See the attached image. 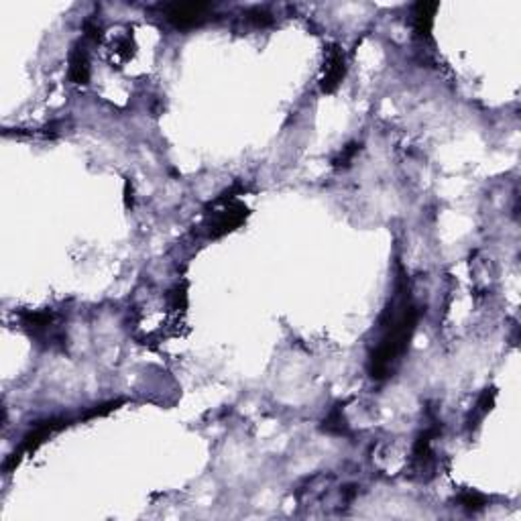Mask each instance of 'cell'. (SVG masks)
Here are the masks:
<instances>
[{
  "label": "cell",
  "mask_w": 521,
  "mask_h": 521,
  "mask_svg": "<svg viewBox=\"0 0 521 521\" xmlns=\"http://www.w3.org/2000/svg\"><path fill=\"white\" fill-rule=\"evenodd\" d=\"M419 312L416 306H403L399 313L387 310L383 316L385 322V334L377 349L369 356V375L375 381H383L393 373L399 358L405 355L410 340L416 332Z\"/></svg>",
  "instance_id": "6da1fadb"
},
{
  "label": "cell",
  "mask_w": 521,
  "mask_h": 521,
  "mask_svg": "<svg viewBox=\"0 0 521 521\" xmlns=\"http://www.w3.org/2000/svg\"><path fill=\"white\" fill-rule=\"evenodd\" d=\"M214 204L220 206V208L210 216L208 224H206L210 238H220V236L229 234L232 230H236L249 216V208L245 204L236 202V200L226 202V198H220Z\"/></svg>",
  "instance_id": "7a4b0ae2"
},
{
  "label": "cell",
  "mask_w": 521,
  "mask_h": 521,
  "mask_svg": "<svg viewBox=\"0 0 521 521\" xmlns=\"http://www.w3.org/2000/svg\"><path fill=\"white\" fill-rule=\"evenodd\" d=\"M167 22H171L175 29H194L204 21H208L214 13L212 4L206 2H173L161 6Z\"/></svg>",
  "instance_id": "3957f363"
},
{
  "label": "cell",
  "mask_w": 521,
  "mask_h": 521,
  "mask_svg": "<svg viewBox=\"0 0 521 521\" xmlns=\"http://www.w3.org/2000/svg\"><path fill=\"white\" fill-rule=\"evenodd\" d=\"M69 421L67 419H63V417H51V419H45L41 424H37L33 430H29L25 436H22L21 446H19V450L8 459L6 462V471H11V468H15L19 462H21L22 454H31V452H35L39 446H41L45 440L49 438L51 434H55V432H60L63 430L65 426H67Z\"/></svg>",
  "instance_id": "277c9868"
},
{
  "label": "cell",
  "mask_w": 521,
  "mask_h": 521,
  "mask_svg": "<svg viewBox=\"0 0 521 521\" xmlns=\"http://www.w3.org/2000/svg\"><path fill=\"white\" fill-rule=\"evenodd\" d=\"M346 76V57L344 51L338 45H330L326 49V62H324V74L320 80V88L326 94H332L334 90L342 83Z\"/></svg>",
  "instance_id": "5b68a950"
},
{
  "label": "cell",
  "mask_w": 521,
  "mask_h": 521,
  "mask_svg": "<svg viewBox=\"0 0 521 521\" xmlns=\"http://www.w3.org/2000/svg\"><path fill=\"white\" fill-rule=\"evenodd\" d=\"M440 8L438 2H417L414 6V31L419 39H430L432 27H434V17Z\"/></svg>",
  "instance_id": "8992f818"
},
{
  "label": "cell",
  "mask_w": 521,
  "mask_h": 521,
  "mask_svg": "<svg viewBox=\"0 0 521 521\" xmlns=\"http://www.w3.org/2000/svg\"><path fill=\"white\" fill-rule=\"evenodd\" d=\"M67 76L74 83H88L90 80V57L88 51L83 49L80 43H76L69 51V67Z\"/></svg>",
  "instance_id": "52a82bcc"
},
{
  "label": "cell",
  "mask_w": 521,
  "mask_h": 521,
  "mask_svg": "<svg viewBox=\"0 0 521 521\" xmlns=\"http://www.w3.org/2000/svg\"><path fill=\"white\" fill-rule=\"evenodd\" d=\"M22 328L35 338H45L51 326H53V313L41 310V312H25L21 313Z\"/></svg>",
  "instance_id": "ba28073f"
},
{
  "label": "cell",
  "mask_w": 521,
  "mask_h": 521,
  "mask_svg": "<svg viewBox=\"0 0 521 521\" xmlns=\"http://www.w3.org/2000/svg\"><path fill=\"white\" fill-rule=\"evenodd\" d=\"M436 436V430H426L417 436L414 444V464L417 468H426L428 462L432 460V438Z\"/></svg>",
  "instance_id": "9c48e42d"
},
{
  "label": "cell",
  "mask_w": 521,
  "mask_h": 521,
  "mask_svg": "<svg viewBox=\"0 0 521 521\" xmlns=\"http://www.w3.org/2000/svg\"><path fill=\"white\" fill-rule=\"evenodd\" d=\"M322 430L328 432V434H334V436H344V434H349V428H346V421H344V417H342V410H340V407L332 410V412L328 414V417L322 421Z\"/></svg>",
  "instance_id": "30bf717a"
},
{
  "label": "cell",
  "mask_w": 521,
  "mask_h": 521,
  "mask_svg": "<svg viewBox=\"0 0 521 521\" xmlns=\"http://www.w3.org/2000/svg\"><path fill=\"white\" fill-rule=\"evenodd\" d=\"M360 149L363 145L360 143H349L346 147H342V151L338 153V157H334V167H338V169H346V167H351V163L355 161V157L360 153Z\"/></svg>",
  "instance_id": "8fae6325"
},
{
  "label": "cell",
  "mask_w": 521,
  "mask_h": 521,
  "mask_svg": "<svg viewBox=\"0 0 521 521\" xmlns=\"http://www.w3.org/2000/svg\"><path fill=\"white\" fill-rule=\"evenodd\" d=\"M459 503L462 509H466V511H471V513H477V511H480V509H485L487 499H485L480 493L466 491V493H462V495L459 497Z\"/></svg>",
  "instance_id": "7c38bea8"
},
{
  "label": "cell",
  "mask_w": 521,
  "mask_h": 521,
  "mask_svg": "<svg viewBox=\"0 0 521 521\" xmlns=\"http://www.w3.org/2000/svg\"><path fill=\"white\" fill-rule=\"evenodd\" d=\"M247 21L255 27H269L273 25V15L267 8H261V6H255L247 13Z\"/></svg>",
  "instance_id": "4fadbf2b"
},
{
  "label": "cell",
  "mask_w": 521,
  "mask_h": 521,
  "mask_svg": "<svg viewBox=\"0 0 521 521\" xmlns=\"http://www.w3.org/2000/svg\"><path fill=\"white\" fill-rule=\"evenodd\" d=\"M495 397H497L495 389H485V391H482V395H480L479 401H477V414H479V417L487 416V414L493 410Z\"/></svg>",
  "instance_id": "5bb4252c"
},
{
  "label": "cell",
  "mask_w": 521,
  "mask_h": 521,
  "mask_svg": "<svg viewBox=\"0 0 521 521\" xmlns=\"http://www.w3.org/2000/svg\"><path fill=\"white\" fill-rule=\"evenodd\" d=\"M83 35L92 41H100L102 39V27L98 22L86 21L83 22Z\"/></svg>",
  "instance_id": "9a60e30c"
},
{
  "label": "cell",
  "mask_w": 521,
  "mask_h": 521,
  "mask_svg": "<svg viewBox=\"0 0 521 521\" xmlns=\"http://www.w3.org/2000/svg\"><path fill=\"white\" fill-rule=\"evenodd\" d=\"M121 405V401H110V403H106V405H100V407H96V410H90L88 414H86V419H90V417H100L106 416V414H110L112 410H116Z\"/></svg>",
  "instance_id": "2e32d148"
},
{
  "label": "cell",
  "mask_w": 521,
  "mask_h": 521,
  "mask_svg": "<svg viewBox=\"0 0 521 521\" xmlns=\"http://www.w3.org/2000/svg\"><path fill=\"white\" fill-rule=\"evenodd\" d=\"M125 200H126V206L130 208V206H133V188H130V182H126V186H125Z\"/></svg>",
  "instance_id": "e0dca14e"
}]
</instances>
